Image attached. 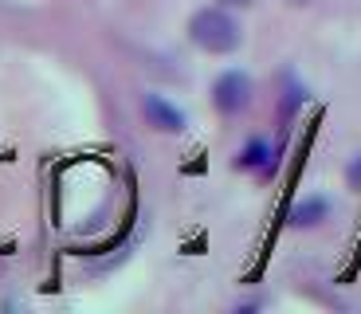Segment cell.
<instances>
[{
    "label": "cell",
    "instance_id": "1",
    "mask_svg": "<svg viewBox=\"0 0 361 314\" xmlns=\"http://www.w3.org/2000/svg\"><path fill=\"white\" fill-rule=\"evenodd\" d=\"M189 40L208 55H232L244 40V32L228 8H197L189 16Z\"/></svg>",
    "mask_w": 361,
    "mask_h": 314
},
{
    "label": "cell",
    "instance_id": "2",
    "mask_svg": "<svg viewBox=\"0 0 361 314\" xmlns=\"http://www.w3.org/2000/svg\"><path fill=\"white\" fill-rule=\"evenodd\" d=\"M212 107L224 118H235L240 110L252 107V79H247V71H240V67L220 71L216 83H212Z\"/></svg>",
    "mask_w": 361,
    "mask_h": 314
},
{
    "label": "cell",
    "instance_id": "3",
    "mask_svg": "<svg viewBox=\"0 0 361 314\" xmlns=\"http://www.w3.org/2000/svg\"><path fill=\"white\" fill-rule=\"evenodd\" d=\"M142 118H145V126H154L157 134H180L185 130V110L180 107H173L165 95H142Z\"/></svg>",
    "mask_w": 361,
    "mask_h": 314
},
{
    "label": "cell",
    "instance_id": "4",
    "mask_svg": "<svg viewBox=\"0 0 361 314\" xmlns=\"http://www.w3.org/2000/svg\"><path fill=\"white\" fill-rule=\"evenodd\" d=\"M279 153H283V142H279V145H271L267 138H252L244 150L235 153V169L259 173V177H271V173H275V165H279Z\"/></svg>",
    "mask_w": 361,
    "mask_h": 314
},
{
    "label": "cell",
    "instance_id": "5",
    "mask_svg": "<svg viewBox=\"0 0 361 314\" xmlns=\"http://www.w3.org/2000/svg\"><path fill=\"white\" fill-rule=\"evenodd\" d=\"M326 216H330V200L326 197H307L302 205L290 208V224L295 228H314V224H322Z\"/></svg>",
    "mask_w": 361,
    "mask_h": 314
},
{
    "label": "cell",
    "instance_id": "6",
    "mask_svg": "<svg viewBox=\"0 0 361 314\" xmlns=\"http://www.w3.org/2000/svg\"><path fill=\"white\" fill-rule=\"evenodd\" d=\"M307 102V90L298 87V83H287V90H283V102H279V122H283V134L290 130V122H295L298 107Z\"/></svg>",
    "mask_w": 361,
    "mask_h": 314
},
{
    "label": "cell",
    "instance_id": "7",
    "mask_svg": "<svg viewBox=\"0 0 361 314\" xmlns=\"http://www.w3.org/2000/svg\"><path fill=\"white\" fill-rule=\"evenodd\" d=\"M345 177H350V185H353V188H361V153H357V157L350 162V169H345Z\"/></svg>",
    "mask_w": 361,
    "mask_h": 314
},
{
    "label": "cell",
    "instance_id": "8",
    "mask_svg": "<svg viewBox=\"0 0 361 314\" xmlns=\"http://www.w3.org/2000/svg\"><path fill=\"white\" fill-rule=\"evenodd\" d=\"M228 4H252V0H228Z\"/></svg>",
    "mask_w": 361,
    "mask_h": 314
}]
</instances>
